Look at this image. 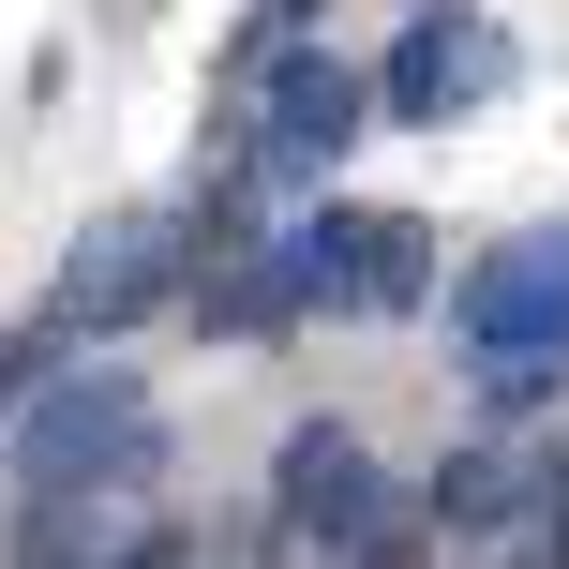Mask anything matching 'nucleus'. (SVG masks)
I'll return each instance as SVG.
<instances>
[{
  "mask_svg": "<svg viewBox=\"0 0 569 569\" xmlns=\"http://www.w3.org/2000/svg\"><path fill=\"white\" fill-rule=\"evenodd\" d=\"M450 330L480 345L495 405H540L555 375H569V226H525V240H495V256L450 284Z\"/></svg>",
  "mask_w": 569,
  "mask_h": 569,
  "instance_id": "f257e3e1",
  "label": "nucleus"
},
{
  "mask_svg": "<svg viewBox=\"0 0 569 569\" xmlns=\"http://www.w3.org/2000/svg\"><path fill=\"white\" fill-rule=\"evenodd\" d=\"M284 284H300V315H405L435 284V226H405V210H315V226H284Z\"/></svg>",
  "mask_w": 569,
  "mask_h": 569,
  "instance_id": "f03ea898",
  "label": "nucleus"
},
{
  "mask_svg": "<svg viewBox=\"0 0 569 569\" xmlns=\"http://www.w3.org/2000/svg\"><path fill=\"white\" fill-rule=\"evenodd\" d=\"M136 465H150V405L120 390V375H76V390L30 405V495H76V480L120 495Z\"/></svg>",
  "mask_w": 569,
  "mask_h": 569,
  "instance_id": "7ed1b4c3",
  "label": "nucleus"
},
{
  "mask_svg": "<svg viewBox=\"0 0 569 569\" xmlns=\"http://www.w3.org/2000/svg\"><path fill=\"white\" fill-rule=\"evenodd\" d=\"M270 510L300 525V540H330L345 569L390 540V480H375V450H360V435H330V420H300V435H284V465H270Z\"/></svg>",
  "mask_w": 569,
  "mask_h": 569,
  "instance_id": "20e7f679",
  "label": "nucleus"
},
{
  "mask_svg": "<svg viewBox=\"0 0 569 569\" xmlns=\"http://www.w3.org/2000/svg\"><path fill=\"white\" fill-rule=\"evenodd\" d=\"M495 90H510V30L495 16H420L390 46V76H375V106H405V120H465V106H495Z\"/></svg>",
  "mask_w": 569,
  "mask_h": 569,
  "instance_id": "39448f33",
  "label": "nucleus"
},
{
  "mask_svg": "<svg viewBox=\"0 0 569 569\" xmlns=\"http://www.w3.org/2000/svg\"><path fill=\"white\" fill-rule=\"evenodd\" d=\"M150 300H166V226H150V210H120V226L76 240V270H60V300H46V345L120 330V315H150Z\"/></svg>",
  "mask_w": 569,
  "mask_h": 569,
  "instance_id": "423d86ee",
  "label": "nucleus"
},
{
  "mask_svg": "<svg viewBox=\"0 0 569 569\" xmlns=\"http://www.w3.org/2000/svg\"><path fill=\"white\" fill-rule=\"evenodd\" d=\"M345 136H360V76L300 46V60L270 76V106H256V180H315Z\"/></svg>",
  "mask_w": 569,
  "mask_h": 569,
  "instance_id": "0eeeda50",
  "label": "nucleus"
},
{
  "mask_svg": "<svg viewBox=\"0 0 569 569\" xmlns=\"http://www.w3.org/2000/svg\"><path fill=\"white\" fill-rule=\"evenodd\" d=\"M510 495H555V465H510V450L435 465V525H510Z\"/></svg>",
  "mask_w": 569,
  "mask_h": 569,
  "instance_id": "6e6552de",
  "label": "nucleus"
},
{
  "mask_svg": "<svg viewBox=\"0 0 569 569\" xmlns=\"http://www.w3.org/2000/svg\"><path fill=\"white\" fill-rule=\"evenodd\" d=\"M300 30H315V0H256V30L226 46V90H270L284 60H300Z\"/></svg>",
  "mask_w": 569,
  "mask_h": 569,
  "instance_id": "1a4fd4ad",
  "label": "nucleus"
},
{
  "mask_svg": "<svg viewBox=\"0 0 569 569\" xmlns=\"http://www.w3.org/2000/svg\"><path fill=\"white\" fill-rule=\"evenodd\" d=\"M106 569H196V540H120Z\"/></svg>",
  "mask_w": 569,
  "mask_h": 569,
  "instance_id": "9d476101",
  "label": "nucleus"
},
{
  "mask_svg": "<svg viewBox=\"0 0 569 569\" xmlns=\"http://www.w3.org/2000/svg\"><path fill=\"white\" fill-rule=\"evenodd\" d=\"M30 360H46V330H30V345H0V420H16V390H30Z\"/></svg>",
  "mask_w": 569,
  "mask_h": 569,
  "instance_id": "9b49d317",
  "label": "nucleus"
},
{
  "mask_svg": "<svg viewBox=\"0 0 569 569\" xmlns=\"http://www.w3.org/2000/svg\"><path fill=\"white\" fill-rule=\"evenodd\" d=\"M360 569H420V540H405V525H390V540H375V555H360Z\"/></svg>",
  "mask_w": 569,
  "mask_h": 569,
  "instance_id": "f8f14e48",
  "label": "nucleus"
}]
</instances>
